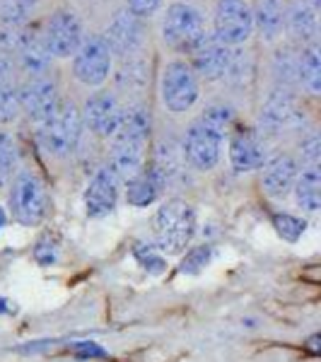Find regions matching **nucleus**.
<instances>
[{
  "label": "nucleus",
  "instance_id": "nucleus-11",
  "mask_svg": "<svg viewBox=\"0 0 321 362\" xmlns=\"http://www.w3.org/2000/svg\"><path fill=\"white\" fill-rule=\"evenodd\" d=\"M259 126L261 136H283L288 131H297L300 126H305V114L300 112L295 97L290 90H276L266 97L264 107L259 114Z\"/></svg>",
  "mask_w": 321,
  "mask_h": 362
},
{
  "label": "nucleus",
  "instance_id": "nucleus-10",
  "mask_svg": "<svg viewBox=\"0 0 321 362\" xmlns=\"http://www.w3.org/2000/svg\"><path fill=\"white\" fill-rule=\"evenodd\" d=\"M85 25L80 15L70 8H58L51 13L42 29L44 46L54 58H73L80 44L85 42Z\"/></svg>",
  "mask_w": 321,
  "mask_h": 362
},
{
  "label": "nucleus",
  "instance_id": "nucleus-24",
  "mask_svg": "<svg viewBox=\"0 0 321 362\" xmlns=\"http://www.w3.org/2000/svg\"><path fill=\"white\" fill-rule=\"evenodd\" d=\"M293 194H295V201L300 208L314 210L321 208V172H319V165H309V167H302L300 174L295 179V186H293Z\"/></svg>",
  "mask_w": 321,
  "mask_h": 362
},
{
  "label": "nucleus",
  "instance_id": "nucleus-1",
  "mask_svg": "<svg viewBox=\"0 0 321 362\" xmlns=\"http://www.w3.org/2000/svg\"><path fill=\"white\" fill-rule=\"evenodd\" d=\"M153 136V114L145 104H133L124 112L119 131L112 136L109 148V162L121 184L133 179L148 165V145Z\"/></svg>",
  "mask_w": 321,
  "mask_h": 362
},
{
  "label": "nucleus",
  "instance_id": "nucleus-17",
  "mask_svg": "<svg viewBox=\"0 0 321 362\" xmlns=\"http://www.w3.org/2000/svg\"><path fill=\"white\" fill-rule=\"evenodd\" d=\"M268 160L266 138L254 128H239L230 138V165L235 172H254Z\"/></svg>",
  "mask_w": 321,
  "mask_h": 362
},
{
  "label": "nucleus",
  "instance_id": "nucleus-34",
  "mask_svg": "<svg viewBox=\"0 0 321 362\" xmlns=\"http://www.w3.org/2000/svg\"><path fill=\"white\" fill-rule=\"evenodd\" d=\"M34 259L42 266H51L56 261V247L51 242H42L37 249H34Z\"/></svg>",
  "mask_w": 321,
  "mask_h": 362
},
{
  "label": "nucleus",
  "instance_id": "nucleus-14",
  "mask_svg": "<svg viewBox=\"0 0 321 362\" xmlns=\"http://www.w3.org/2000/svg\"><path fill=\"white\" fill-rule=\"evenodd\" d=\"M104 42L109 44L114 58H128L143 54L145 46V20H138L136 15H131L126 8L116 10L107 25V32L102 34Z\"/></svg>",
  "mask_w": 321,
  "mask_h": 362
},
{
  "label": "nucleus",
  "instance_id": "nucleus-36",
  "mask_svg": "<svg viewBox=\"0 0 321 362\" xmlns=\"http://www.w3.org/2000/svg\"><path fill=\"white\" fill-rule=\"evenodd\" d=\"M317 343H319V336H312V338L307 341V348L312 350V353H317Z\"/></svg>",
  "mask_w": 321,
  "mask_h": 362
},
{
  "label": "nucleus",
  "instance_id": "nucleus-23",
  "mask_svg": "<svg viewBox=\"0 0 321 362\" xmlns=\"http://www.w3.org/2000/svg\"><path fill=\"white\" fill-rule=\"evenodd\" d=\"M112 75L119 92H124V95H140L150 85V61L140 54L121 58L119 68Z\"/></svg>",
  "mask_w": 321,
  "mask_h": 362
},
{
  "label": "nucleus",
  "instance_id": "nucleus-37",
  "mask_svg": "<svg viewBox=\"0 0 321 362\" xmlns=\"http://www.w3.org/2000/svg\"><path fill=\"white\" fill-rule=\"evenodd\" d=\"M20 3H22V5H25V8H27V10H32V8H37V5H39V3H42V0H20Z\"/></svg>",
  "mask_w": 321,
  "mask_h": 362
},
{
  "label": "nucleus",
  "instance_id": "nucleus-25",
  "mask_svg": "<svg viewBox=\"0 0 321 362\" xmlns=\"http://www.w3.org/2000/svg\"><path fill=\"white\" fill-rule=\"evenodd\" d=\"M297 83H300L312 97L321 92V54L319 44H307L297 54Z\"/></svg>",
  "mask_w": 321,
  "mask_h": 362
},
{
  "label": "nucleus",
  "instance_id": "nucleus-29",
  "mask_svg": "<svg viewBox=\"0 0 321 362\" xmlns=\"http://www.w3.org/2000/svg\"><path fill=\"white\" fill-rule=\"evenodd\" d=\"M273 227H276V232L283 239H288V242H297V239L305 235L307 223L300 218H295V215H290V213H278V215H273Z\"/></svg>",
  "mask_w": 321,
  "mask_h": 362
},
{
  "label": "nucleus",
  "instance_id": "nucleus-6",
  "mask_svg": "<svg viewBox=\"0 0 321 362\" xmlns=\"http://www.w3.org/2000/svg\"><path fill=\"white\" fill-rule=\"evenodd\" d=\"M160 99L169 114H186L201 99V80L184 58L167 61L160 75Z\"/></svg>",
  "mask_w": 321,
  "mask_h": 362
},
{
  "label": "nucleus",
  "instance_id": "nucleus-28",
  "mask_svg": "<svg viewBox=\"0 0 321 362\" xmlns=\"http://www.w3.org/2000/svg\"><path fill=\"white\" fill-rule=\"evenodd\" d=\"M29 20V10L20 0H0V29L20 32Z\"/></svg>",
  "mask_w": 321,
  "mask_h": 362
},
{
  "label": "nucleus",
  "instance_id": "nucleus-30",
  "mask_svg": "<svg viewBox=\"0 0 321 362\" xmlns=\"http://www.w3.org/2000/svg\"><path fill=\"white\" fill-rule=\"evenodd\" d=\"M133 254H136L138 264L143 266L145 271H150V273H162V271H165V259H162V254L155 247H148V244H136Z\"/></svg>",
  "mask_w": 321,
  "mask_h": 362
},
{
  "label": "nucleus",
  "instance_id": "nucleus-39",
  "mask_svg": "<svg viewBox=\"0 0 321 362\" xmlns=\"http://www.w3.org/2000/svg\"><path fill=\"white\" fill-rule=\"evenodd\" d=\"M184 3H189V0H184Z\"/></svg>",
  "mask_w": 321,
  "mask_h": 362
},
{
  "label": "nucleus",
  "instance_id": "nucleus-9",
  "mask_svg": "<svg viewBox=\"0 0 321 362\" xmlns=\"http://www.w3.org/2000/svg\"><path fill=\"white\" fill-rule=\"evenodd\" d=\"M213 34L227 49L244 46L254 34L252 5L247 0H218L213 10Z\"/></svg>",
  "mask_w": 321,
  "mask_h": 362
},
{
  "label": "nucleus",
  "instance_id": "nucleus-35",
  "mask_svg": "<svg viewBox=\"0 0 321 362\" xmlns=\"http://www.w3.org/2000/svg\"><path fill=\"white\" fill-rule=\"evenodd\" d=\"M75 353L78 358H104V348L97 343H75Z\"/></svg>",
  "mask_w": 321,
  "mask_h": 362
},
{
  "label": "nucleus",
  "instance_id": "nucleus-20",
  "mask_svg": "<svg viewBox=\"0 0 321 362\" xmlns=\"http://www.w3.org/2000/svg\"><path fill=\"white\" fill-rule=\"evenodd\" d=\"M285 29L302 46L317 42L319 20H317V8L312 5V0H293L290 8H285Z\"/></svg>",
  "mask_w": 321,
  "mask_h": 362
},
{
  "label": "nucleus",
  "instance_id": "nucleus-4",
  "mask_svg": "<svg viewBox=\"0 0 321 362\" xmlns=\"http://www.w3.org/2000/svg\"><path fill=\"white\" fill-rule=\"evenodd\" d=\"M83 116L75 102L70 99H61L56 112L39 126V143L42 148L56 160H68L75 155L83 140Z\"/></svg>",
  "mask_w": 321,
  "mask_h": 362
},
{
  "label": "nucleus",
  "instance_id": "nucleus-31",
  "mask_svg": "<svg viewBox=\"0 0 321 362\" xmlns=\"http://www.w3.org/2000/svg\"><path fill=\"white\" fill-rule=\"evenodd\" d=\"M210 256H213V249L208 244H201V247H194L189 254L184 256L182 261V273H198L208 266Z\"/></svg>",
  "mask_w": 321,
  "mask_h": 362
},
{
  "label": "nucleus",
  "instance_id": "nucleus-7",
  "mask_svg": "<svg viewBox=\"0 0 321 362\" xmlns=\"http://www.w3.org/2000/svg\"><path fill=\"white\" fill-rule=\"evenodd\" d=\"M8 206L13 213V220L25 227L39 225L46 218L49 210V196L42 177L34 172H20L10 181Z\"/></svg>",
  "mask_w": 321,
  "mask_h": 362
},
{
  "label": "nucleus",
  "instance_id": "nucleus-32",
  "mask_svg": "<svg viewBox=\"0 0 321 362\" xmlns=\"http://www.w3.org/2000/svg\"><path fill=\"white\" fill-rule=\"evenodd\" d=\"M124 8L138 20H150L153 15L160 13L162 0H124Z\"/></svg>",
  "mask_w": 321,
  "mask_h": 362
},
{
  "label": "nucleus",
  "instance_id": "nucleus-18",
  "mask_svg": "<svg viewBox=\"0 0 321 362\" xmlns=\"http://www.w3.org/2000/svg\"><path fill=\"white\" fill-rule=\"evenodd\" d=\"M297 174H300V167H297L293 155H268V160L261 167V189L271 198H285L293 194Z\"/></svg>",
  "mask_w": 321,
  "mask_h": 362
},
{
  "label": "nucleus",
  "instance_id": "nucleus-13",
  "mask_svg": "<svg viewBox=\"0 0 321 362\" xmlns=\"http://www.w3.org/2000/svg\"><path fill=\"white\" fill-rule=\"evenodd\" d=\"M17 99H20V112L29 121L42 126L56 112L61 95H58L56 80H51L49 75H39V78H27L22 85H17Z\"/></svg>",
  "mask_w": 321,
  "mask_h": 362
},
{
  "label": "nucleus",
  "instance_id": "nucleus-21",
  "mask_svg": "<svg viewBox=\"0 0 321 362\" xmlns=\"http://www.w3.org/2000/svg\"><path fill=\"white\" fill-rule=\"evenodd\" d=\"M254 32L266 44H273L283 37L285 32V3L283 0H256L252 5Z\"/></svg>",
  "mask_w": 321,
  "mask_h": 362
},
{
  "label": "nucleus",
  "instance_id": "nucleus-19",
  "mask_svg": "<svg viewBox=\"0 0 321 362\" xmlns=\"http://www.w3.org/2000/svg\"><path fill=\"white\" fill-rule=\"evenodd\" d=\"M15 61L29 78L49 73L54 56L44 46L42 32H15Z\"/></svg>",
  "mask_w": 321,
  "mask_h": 362
},
{
  "label": "nucleus",
  "instance_id": "nucleus-5",
  "mask_svg": "<svg viewBox=\"0 0 321 362\" xmlns=\"http://www.w3.org/2000/svg\"><path fill=\"white\" fill-rule=\"evenodd\" d=\"M160 34H162V42L172 51H177V54H189V51L208 34L206 17H203V13L196 5L177 0V3L167 5L165 15H162V22H160Z\"/></svg>",
  "mask_w": 321,
  "mask_h": 362
},
{
  "label": "nucleus",
  "instance_id": "nucleus-12",
  "mask_svg": "<svg viewBox=\"0 0 321 362\" xmlns=\"http://www.w3.org/2000/svg\"><path fill=\"white\" fill-rule=\"evenodd\" d=\"M124 104L116 92L97 90L85 99V107L80 109L83 116V126L90 128L99 138H112L119 131L121 121H124Z\"/></svg>",
  "mask_w": 321,
  "mask_h": 362
},
{
  "label": "nucleus",
  "instance_id": "nucleus-38",
  "mask_svg": "<svg viewBox=\"0 0 321 362\" xmlns=\"http://www.w3.org/2000/svg\"><path fill=\"white\" fill-rule=\"evenodd\" d=\"M3 225H5V210L0 208V230H3Z\"/></svg>",
  "mask_w": 321,
  "mask_h": 362
},
{
  "label": "nucleus",
  "instance_id": "nucleus-2",
  "mask_svg": "<svg viewBox=\"0 0 321 362\" xmlns=\"http://www.w3.org/2000/svg\"><path fill=\"white\" fill-rule=\"evenodd\" d=\"M235 121V109L230 104H210L198 119L186 128L182 155L186 165L196 172H210L223 157V143Z\"/></svg>",
  "mask_w": 321,
  "mask_h": 362
},
{
  "label": "nucleus",
  "instance_id": "nucleus-8",
  "mask_svg": "<svg viewBox=\"0 0 321 362\" xmlns=\"http://www.w3.org/2000/svg\"><path fill=\"white\" fill-rule=\"evenodd\" d=\"M114 73V54L102 34H90L73 54V78L83 87L99 90Z\"/></svg>",
  "mask_w": 321,
  "mask_h": 362
},
{
  "label": "nucleus",
  "instance_id": "nucleus-26",
  "mask_svg": "<svg viewBox=\"0 0 321 362\" xmlns=\"http://www.w3.org/2000/svg\"><path fill=\"white\" fill-rule=\"evenodd\" d=\"M17 169V145L8 131L0 128V191L8 189Z\"/></svg>",
  "mask_w": 321,
  "mask_h": 362
},
{
  "label": "nucleus",
  "instance_id": "nucleus-3",
  "mask_svg": "<svg viewBox=\"0 0 321 362\" xmlns=\"http://www.w3.org/2000/svg\"><path fill=\"white\" fill-rule=\"evenodd\" d=\"M157 251L182 254L196 235V210L184 198H169L162 203L153 220Z\"/></svg>",
  "mask_w": 321,
  "mask_h": 362
},
{
  "label": "nucleus",
  "instance_id": "nucleus-33",
  "mask_svg": "<svg viewBox=\"0 0 321 362\" xmlns=\"http://www.w3.org/2000/svg\"><path fill=\"white\" fill-rule=\"evenodd\" d=\"M319 133L317 131H309L300 143V155H302V162L305 167L309 165H319Z\"/></svg>",
  "mask_w": 321,
  "mask_h": 362
},
{
  "label": "nucleus",
  "instance_id": "nucleus-22",
  "mask_svg": "<svg viewBox=\"0 0 321 362\" xmlns=\"http://www.w3.org/2000/svg\"><path fill=\"white\" fill-rule=\"evenodd\" d=\"M165 186L167 184L162 181L160 174L153 169V165H145L143 172L126 181V201H128V206H133V208L153 206L157 198H160Z\"/></svg>",
  "mask_w": 321,
  "mask_h": 362
},
{
  "label": "nucleus",
  "instance_id": "nucleus-16",
  "mask_svg": "<svg viewBox=\"0 0 321 362\" xmlns=\"http://www.w3.org/2000/svg\"><path fill=\"white\" fill-rule=\"evenodd\" d=\"M121 179L116 177V172L109 165L99 167L95 177L90 179L85 191V210L90 218H107L109 213H114L116 203L121 196Z\"/></svg>",
  "mask_w": 321,
  "mask_h": 362
},
{
  "label": "nucleus",
  "instance_id": "nucleus-15",
  "mask_svg": "<svg viewBox=\"0 0 321 362\" xmlns=\"http://www.w3.org/2000/svg\"><path fill=\"white\" fill-rule=\"evenodd\" d=\"M232 54L235 51L227 49L225 44H220L213 34H206V37L198 42L194 49L189 51V66L196 73L198 80H206V83H215V80H223L230 70L232 63Z\"/></svg>",
  "mask_w": 321,
  "mask_h": 362
},
{
  "label": "nucleus",
  "instance_id": "nucleus-27",
  "mask_svg": "<svg viewBox=\"0 0 321 362\" xmlns=\"http://www.w3.org/2000/svg\"><path fill=\"white\" fill-rule=\"evenodd\" d=\"M273 78L280 90H290L297 83V54L293 49L278 51L273 58Z\"/></svg>",
  "mask_w": 321,
  "mask_h": 362
}]
</instances>
